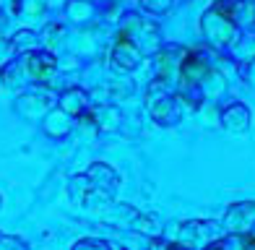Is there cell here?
<instances>
[{
    "mask_svg": "<svg viewBox=\"0 0 255 250\" xmlns=\"http://www.w3.org/2000/svg\"><path fill=\"white\" fill-rule=\"evenodd\" d=\"M73 248H102V250H110L112 245L107 240H97V237H84V240L73 243Z\"/></svg>",
    "mask_w": 255,
    "mask_h": 250,
    "instance_id": "obj_10",
    "label": "cell"
},
{
    "mask_svg": "<svg viewBox=\"0 0 255 250\" xmlns=\"http://www.w3.org/2000/svg\"><path fill=\"white\" fill-rule=\"evenodd\" d=\"M206 18L211 21V24H216V29H214V26H203L206 37L211 39V42H216V44H227V42L235 39L237 26L232 24V18H229L227 13H222V10L216 8V10H211V13H206Z\"/></svg>",
    "mask_w": 255,
    "mask_h": 250,
    "instance_id": "obj_2",
    "label": "cell"
},
{
    "mask_svg": "<svg viewBox=\"0 0 255 250\" xmlns=\"http://www.w3.org/2000/svg\"><path fill=\"white\" fill-rule=\"evenodd\" d=\"M146 102H148V110H151L154 120H159L161 125H172V123L177 120V105H175V99L164 92V86H161L159 81L154 84L151 92H148Z\"/></svg>",
    "mask_w": 255,
    "mask_h": 250,
    "instance_id": "obj_1",
    "label": "cell"
},
{
    "mask_svg": "<svg viewBox=\"0 0 255 250\" xmlns=\"http://www.w3.org/2000/svg\"><path fill=\"white\" fill-rule=\"evenodd\" d=\"M222 120H224V128H229V130H248V125H250V110L245 105H240V102H235V105H227L224 107Z\"/></svg>",
    "mask_w": 255,
    "mask_h": 250,
    "instance_id": "obj_5",
    "label": "cell"
},
{
    "mask_svg": "<svg viewBox=\"0 0 255 250\" xmlns=\"http://www.w3.org/2000/svg\"><path fill=\"white\" fill-rule=\"evenodd\" d=\"M0 248H26V243L21 237H8L0 232Z\"/></svg>",
    "mask_w": 255,
    "mask_h": 250,
    "instance_id": "obj_11",
    "label": "cell"
},
{
    "mask_svg": "<svg viewBox=\"0 0 255 250\" xmlns=\"http://www.w3.org/2000/svg\"><path fill=\"white\" fill-rule=\"evenodd\" d=\"M44 130H47L50 135H65L68 130H71V123H68L65 110H55V112H50L47 120H44Z\"/></svg>",
    "mask_w": 255,
    "mask_h": 250,
    "instance_id": "obj_8",
    "label": "cell"
},
{
    "mask_svg": "<svg viewBox=\"0 0 255 250\" xmlns=\"http://www.w3.org/2000/svg\"><path fill=\"white\" fill-rule=\"evenodd\" d=\"M26 71L37 84H50V78L55 73V58L47 52H31L26 60Z\"/></svg>",
    "mask_w": 255,
    "mask_h": 250,
    "instance_id": "obj_4",
    "label": "cell"
},
{
    "mask_svg": "<svg viewBox=\"0 0 255 250\" xmlns=\"http://www.w3.org/2000/svg\"><path fill=\"white\" fill-rule=\"evenodd\" d=\"M60 107L65 112H71V115H84L86 107H89V97H86V92H81V89H68L60 99Z\"/></svg>",
    "mask_w": 255,
    "mask_h": 250,
    "instance_id": "obj_7",
    "label": "cell"
},
{
    "mask_svg": "<svg viewBox=\"0 0 255 250\" xmlns=\"http://www.w3.org/2000/svg\"><path fill=\"white\" fill-rule=\"evenodd\" d=\"M208 73V65L203 58H198V55H188L182 63H180V76L185 84H201V78Z\"/></svg>",
    "mask_w": 255,
    "mask_h": 250,
    "instance_id": "obj_6",
    "label": "cell"
},
{
    "mask_svg": "<svg viewBox=\"0 0 255 250\" xmlns=\"http://www.w3.org/2000/svg\"><path fill=\"white\" fill-rule=\"evenodd\" d=\"M138 47L125 37V34H120V42L115 44V52H112V68L115 71H133V68L138 65Z\"/></svg>",
    "mask_w": 255,
    "mask_h": 250,
    "instance_id": "obj_3",
    "label": "cell"
},
{
    "mask_svg": "<svg viewBox=\"0 0 255 250\" xmlns=\"http://www.w3.org/2000/svg\"><path fill=\"white\" fill-rule=\"evenodd\" d=\"M13 47H16V50H31V47H34V34H31V31H21V34H16Z\"/></svg>",
    "mask_w": 255,
    "mask_h": 250,
    "instance_id": "obj_9",
    "label": "cell"
},
{
    "mask_svg": "<svg viewBox=\"0 0 255 250\" xmlns=\"http://www.w3.org/2000/svg\"><path fill=\"white\" fill-rule=\"evenodd\" d=\"M0 203H3V201H0Z\"/></svg>",
    "mask_w": 255,
    "mask_h": 250,
    "instance_id": "obj_12",
    "label": "cell"
}]
</instances>
